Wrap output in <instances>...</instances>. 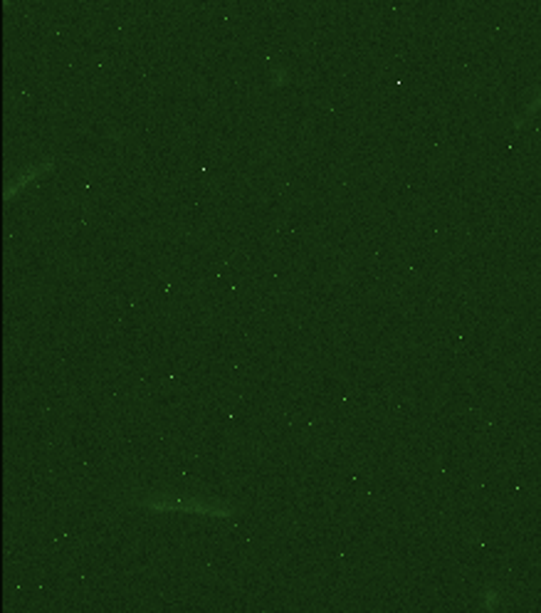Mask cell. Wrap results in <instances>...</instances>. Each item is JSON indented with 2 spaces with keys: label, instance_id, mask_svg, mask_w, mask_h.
<instances>
[{
  "label": "cell",
  "instance_id": "1",
  "mask_svg": "<svg viewBox=\"0 0 541 613\" xmlns=\"http://www.w3.org/2000/svg\"><path fill=\"white\" fill-rule=\"evenodd\" d=\"M136 507L151 512H174V515H193V517H215V520H230L235 517V507L227 499L201 497V494H181V492H151L134 499Z\"/></svg>",
  "mask_w": 541,
  "mask_h": 613
},
{
  "label": "cell",
  "instance_id": "2",
  "mask_svg": "<svg viewBox=\"0 0 541 613\" xmlns=\"http://www.w3.org/2000/svg\"><path fill=\"white\" fill-rule=\"evenodd\" d=\"M49 169H52V163L47 161V163H45V166H33V169L27 171L25 176H17V179L13 181V183H10V186H8V188H6V198H8V201H13V196H15L17 190H20V188H25L27 183H33L35 179H43V176L47 174Z\"/></svg>",
  "mask_w": 541,
  "mask_h": 613
}]
</instances>
